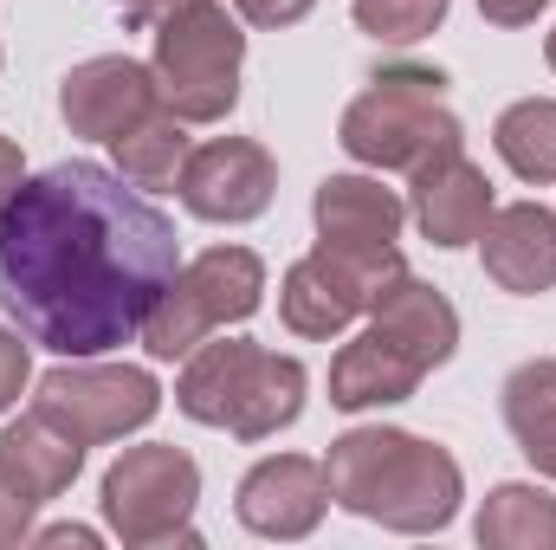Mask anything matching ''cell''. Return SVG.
I'll return each mask as SVG.
<instances>
[{
	"label": "cell",
	"mask_w": 556,
	"mask_h": 550,
	"mask_svg": "<svg viewBox=\"0 0 556 550\" xmlns=\"http://www.w3.org/2000/svg\"><path fill=\"white\" fill-rule=\"evenodd\" d=\"M350 13L382 46H420L446 20V0H350Z\"/></svg>",
	"instance_id": "22"
},
{
	"label": "cell",
	"mask_w": 556,
	"mask_h": 550,
	"mask_svg": "<svg viewBox=\"0 0 556 550\" xmlns=\"http://www.w3.org/2000/svg\"><path fill=\"white\" fill-rule=\"evenodd\" d=\"M111 155H117V175H124V182H137L142 195H162V188L181 182L194 142H188V124H181L168 104H155V111L137 117L124 137H111Z\"/></svg>",
	"instance_id": "19"
},
{
	"label": "cell",
	"mask_w": 556,
	"mask_h": 550,
	"mask_svg": "<svg viewBox=\"0 0 556 550\" xmlns=\"http://www.w3.org/2000/svg\"><path fill=\"white\" fill-rule=\"evenodd\" d=\"M453 350H459V311H453V298L440 285H427V278L402 273L382 291V304L369 311V330L337 350V363H330V402L343 414L395 409V402L415 396L440 363H453Z\"/></svg>",
	"instance_id": "3"
},
{
	"label": "cell",
	"mask_w": 556,
	"mask_h": 550,
	"mask_svg": "<svg viewBox=\"0 0 556 550\" xmlns=\"http://www.w3.org/2000/svg\"><path fill=\"white\" fill-rule=\"evenodd\" d=\"M408 273V260L395 247H337L317 240L278 285V317L291 337H337L356 317H369L382 304V291Z\"/></svg>",
	"instance_id": "9"
},
{
	"label": "cell",
	"mask_w": 556,
	"mask_h": 550,
	"mask_svg": "<svg viewBox=\"0 0 556 550\" xmlns=\"http://www.w3.org/2000/svg\"><path fill=\"white\" fill-rule=\"evenodd\" d=\"M337 142L363 168H402V175H415L420 162H433L446 149H466V130L446 111V78L433 65H382L369 78V91L343 111Z\"/></svg>",
	"instance_id": "5"
},
{
	"label": "cell",
	"mask_w": 556,
	"mask_h": 550,
	"mask_svg": "<svg viewBox=\"0 0 556 550\" xmlns=\"http://www.w3.org/2000/svg\"><path fill=\"white\" fill-rule=\"evenodd\" d=\"M472 538L485 550H556V499L544 486L505 479V486L485 492V505L472 518Z\"/></svg>",
	"instance_id": "20"
},
{
	"label": "cell",
	"mask_w": 556,
	"mask_h": 550,
	"mask_svg": "<svg viewBox=\"0 0 556 550\" xmlns=\"http://www.w3.org/2000/svg\"><path fill=\"white\" fill-rule=\"evenodd\" d=\"M175 266V221L104 162H52L0 208V311L52 357H104L142 337Z\"/></svg>",
	"instance_id": "1"
},
{
	"label": "cell",
	"mask_w": 556,
	"mask_h": 550,
	"mask_svg": "<svg viewBox=\"0 0 556 550\" xmlns=\"http://www.w3.org/2000/svg\"><path fill=\"white\" fill-rule=\"evenodd\" d=\"M247 33L220 0H188L155 20V91L181 124H227L240 104Z\"/></svg>",
	"instance_id": "6"
},
{
	"label": "cell",
	"mask_w": 556,
	"mask_h": 550,
	"mask_svg": "<svg viewBox=\"0 0 556 550\" xmlns=\"http://www.w3.org/2000/svg\"><path fill=\"white\" fill-rule=\"evenodd\" d=\"M181 208L194 221H220V227H240V221H260L278 195V162L266 142L253 137H214L201 142L175 182Z\"/></svg>",
	"instance_id": "11"
},
{
	"label": "cell",
	"mask_w": 556,
	"mask_h": 550,
	"mask_svg": "<svg viewBox=\"0 0 556 550\" xmlns=\"http://www.w3.org/2000/svg\"><path fill=\"white\" fill-rule=\"evenodd\" d=\"M324 479H330V499L350 512V518H369L382 532H402V538H427V532H446L459 518V499H466V473L446 447L402 434V427H350L330 440L324 453Z\"/></svg>",
	"instance_id": "2"
},
{
	"label": "cell",
	"mask_w": 556,
	"mask_h": 550,
	"mask_svg": "<svg viewBox=\"0 0 556 550\" xmlns=\"http://www.w3.org/2000/svg\"><path fill=\"white\" fill-rule=\"evenodd\" d=\"M505 427L518 453L556 479V357H531L505 376Z\"/></svg>",
	"instance_id": "18"
},
{
	"label": "cell",
	"mask_w": 556,
	"mask_h": 550,
	"mask_svg": "<svg viewBox=\"0 0 556 550\" xmlns=\"http://www.w3.org/2000/svg\"><path fill=\"white\" fill-rule=\"evenodd\" d=\"M33 512H39V499H33V492H26V486L0 466V550L33 538Z\"/></svg>",
	"instance_id": "23"
},
{
	"label": "cell",
	"mask_w": 556,
	"mask_h": 550,
	"mask_svg": "<svg viewBox=\"0 0 556 550\" xmlns=\"http://www.w3.org/2000/svg\"><path fill=\"white\" fill-rule=\"evenodd\" d=\"M304 389L311 376L298 357H278L247 337H220V343L188 350L175 409L201 427H227L233 440H273L304 414Z\"/></svg>",
	"instance_id": "4"
},
{
	"label": "cell",
	"mask_w": 556,
	"mask_h": 550,
	"mask_svg": "<svg viewBox=\"0 0 556 550\" xmlns=\"http://www.w3.org/2000/svg\"><path fill=\"white\" fill-rule=\"evenodd\" d=\"M544 7H551V0H479V13H485L492 26H531Z\"/></svg>",
	"instance_id": "26"
},
{
	"label": "cell",
	"mask_w": 556,
	"mask_h": 550,
	"mask_svg": "<svg viewBox=\"0 0 556 550\" xmlns=\"http://www.w3.org/2000/svg\"><path fill=\"white\" fill-rule=\"evenodd\" d=\"M33 409L46 414L59 434H72L78 447H104V440H124L155 421L162 409V389L155 376L137 363H98V357H65L59 370L39 376V396Z\"/></svg>",
	"instance_id": "10"
},
{
	"label": "cell",
	"mask_w": 556,
	"mask_h": 550,
	"mask_svg": "<svg viewBox=\"0 0 556 550\" xmlns=\"http://www.w3.org/2000/svg\"><path fill=\"white\" fill-rule=\"evenodd\" d=\"M479 253H485V278L511 298L556 291V214L538 208V201L492 208V221L479 234Z\"/></svg>",
	"instance_id": "15"
},
{
	"label": "cell",
	"mask_w": 556,
	"mask_h": 550,
	"mask_svg": "<svg viewBox=\"0 0 556 550\" xmlns=\"http://www.w3.org/2000/svg\"><path fill=\"white\" fill-rule=\"evenodd\" d=\"M0 466L46 505V499H59L72 479H78V466H85V447L72 440V434H59L46 414H20V421H7L0 427Z\"/></svg>",
	"instance_id": "17"
},
{
	"label": "cell",
	"mask_w": 556,
	"mask_h": 550,
	"mask_svg": "<svg viewBox=\"0 0 556 550\" xmlns=\"http://www.w3.org/2000/svg\"><path fill=\"white\" fill-rule=\"evenodd\" d=\"M33 383V357H26V330L0 324V414L20 402V389Z\"/></svg>",
	"instance_id": "24"
},
{
	"label": "cell",
	"mask_w": 556,
	"mask_h": 550,
	"mask_svg": "<svg viewBox=\"0 0 556 550\" xmlns=\"http://www.w3.org/2000/svg\"><path fill=\"white\" fill-rule=\"evenodd\" d=\"M311 221H317V240H337V247H395L408 201L376 175H324L311 195Z\"/></svg>",
	"instance_id": "16"
},
{
	"label": "cell",
	"mask_w": 556,
	"mask_h": 550,
	"mask_svg": "<svg viewBox=\"0 0 556 550\" xmlns=\"http://www.w3.org/2000/svg\"><path fill=\"white\" fill-rule=\"evenodd\" d=\"M162 104L155 91V72L124 59V52H104V59H85L59 78V117L72 137H91V142H111L124 137L137 117H149Z\"/></svg>",
	"instance_id": "12"
},
{
	"label": "cell",
	"mask_w": 556,
	"mask_h": 550,
	"mask_svg": "<svg viewBox=\"0 0 556 550\" xmlns=\"http://www.w3.org/2000/svg\"><path fill=\"white\" fill-rule=\"evenodd\" d=\"M266 304V260L253 247H207L201 260L175 266L162 285V298L142 317V350L155 363H175L188 350H201L214 330L247 324Z\"/></svg>",
	"instance_id": "7"
},
{
	"label": "cell",
	"mask_w": 556,
	"mask_h": 550,
	"mask_svg": "<svg viewBox=\"0 0 556 550\" xmlns=\"http://www.w3.org/2000/svg\"><path fill=\"white\" fill-rule=\"evenodd\" d=\"M544 52H551V72H556V33H551V46H544Z\"/></svg>",
	"instance_id": "30"
},
{
	"label": "cell",
	"mask_w": 556,
	"mask_h": 550,
	"mask_svg": "<svg viewBox=\"0 0 556 550\" xmlns=\"http://www.w3.org/2000/svg\"><path fill=\"white\" fill-rule=\"evenodd\" d=\"M311 7H317V0H233V13L253 20V26H298Z\"/></svg>",
	"instance_id": "25"
},
{
	"label": "cell",
	"mask_w": 556,
	"mask_h": 550,
	"mask_svg": "<svg viewBox=\"0 0 556 550\" xmlns=\"http://www.w3.org/2000/svg\"><path fill=\"white\" fill-rule=\"evenodd\" d=\"M111 7H117L130 26H155L162 13H175V7H188V0H111Z\"/></svg>",
	"instance_id": "28"
},
{
	"label": "cell",
	"mask_w": 556,
	"mask_h": 550,
	"mask_svg": "<svg viewBox=\"0 0 556 550\" xmlns=\"http://www.w3.org/2000/svg\"><path fill=\"white\" fill-rule=\"evenodd\" d=\"M492 149L518 182H556V98H518L492 124Z\"/></svg>",
	"instance_id": "21"
},
{
	"label": "cell",
	"mask_w": 556,
	"mask_h": 550,
	"mask_svg": "<svg viewBox=\"0 0 556 550\" xmlns=\"http://www.w3.org/2000/svg\"><path fill=\"white\" fill-rule=\"evenodd\" d=\"M26 182V155H20V142L13 137H0V208L13 201V188Z\"/></svg>",
	"instance_id": "27"
},
{
	"label": "cell",
	"mask_w": 556,
	"mask_h": 550,
	"mask_svg": "<svg viewBox=\"0 0 556 550\" xmlns=\"http://www.w3.org/2000/svg\"><path fill=\"white\" fill-rule=\"evenodd\" d=\"M233 512L253 538H311L330 512V479H324V460H304V453H273L260 460L240 492H233Z\"/></svg>",
	"instance_id": "13"
},
{
	"label": "cell",
	"mask_w": 556,
	"mask_h": 550,
	"mask_svg": "<svg viewBox=\"0 0 556 550\" xmlns=\"http://www.w3.org/2000/svg\"><path fill=\"white\" fill-rule=\"evenodd\" d=\"M33 545H78V550H91V545H98V532H91V525H46V532H33Z\"/></svg>",
	"instance_id": "29"
},
{
	"label": "cell",
	"mask_w": 556,
	"mask_h": 550,
	"mask_svg": "<svg viewBox=\"0 0 556 550\" xmlns=\"http://www.w3.org/2000/svg\"><path fill=\"white\" fill-rule=\"evenodd\" d=\"M104 525L111 538L130 550L149 545H201L194 532V505H201V466L194 453H181L175 440H149L124 447L104 473Z\"/></svg>",
	"instance_id": "8"
},
{
	"label": "cell",
	"mask_w": 556,
	"mask_h": 550,
	"mask_svg": "<svg viewBox=\"0 0 556 550\" xmlns=\"http://www.w3.org/2000/svg\"><path fill=\"white\" fill-rule=\"evenodd\" d=\"M408 214H415V227L433 247H446V253L472 247L485 234V221H492V182H485V168L466 149H446V155H433V162L415 168Z\"/></svg>",
	"instance_id": "14"
}]
</instances>
